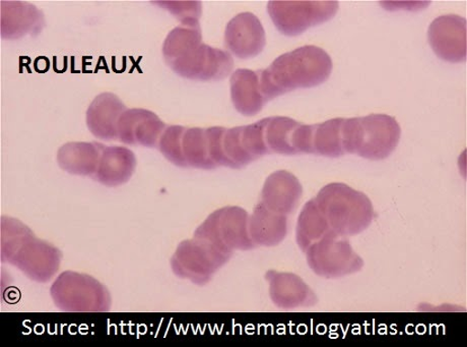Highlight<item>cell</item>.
Segmentation results:
<instances>
[{
    "instance_id": "6da1fadb",
    "label": "cell",
    "mask_w": 467,
    "mask_h": 347,
    "mask_svg": "<svg viewBox=\"0 0 467 347\" xmlns=\"http://www.w3.org/2000/svg\"><path fill=\"white\" fill-rule=\"evenodd\" d=\"M163 57L173 72L194 81H221L234 68L230 52L202 42L201 26H181L171 31Z\"/></svg>"
},
{
    "instance_id": "7a4b0ae2",
    "label": "cell",
    "mask_w": 467,
    "mask_h": 347,
    "mask_svg": "<svg viewBox=\"0 0 467 347\" xmlns=\"http://www.w3.org/2000/svg\"><path fill=\"white\" fill-rule=\"evenodd\" d=\"M332 59L320 47L306 46L278 57L271 66L259 70L260 87L266 101L297 90L317 87L331 75Z\"/></svg>"
},
{
    "instance_id": "3957f363",
    "label": "cell",
    "mask_w": 467,
    "mask_h": 347,
    "mask_svg": "<svg viewBox=\"0 0 467 347\" xmlns=\"http://www.w3.org/2000/svg\"><path fill=\"white\" fill-rule=\"evenodd\" d=\"M62 254L57 247L36 237L22 221L2 216V260L33 281H50L60 268Z\"/></svg>"
},
{
    "instance_id": "277c9868",
    "label": "cell",
    "mask_w": 467,
    "mask_h": 347,
    "mask_svg": "<svg viewBox=\"0 0 467 347\" xmlns=\"http://www.w3.org/2000/svg\"><path fill=\"white\" fill-rule=\"evenodd\" d=\"M316 199L332 231L340 237L363 233L372 224L374 209L367 195L343 183H332Z\"/></svg>"
},
{
    "instance_id": "5b68a950",
    "label": "cell",
    "mask_w": 467,
    "mask_h": 347,
    "mask_svg": "<svg viewBox=\"0 0 467 347\" xmlns=\"http://www.w3.org/2000/svg\"><path fill=\"white\" fill-rule=\"evenodd\" d=\"M341 133L346 154L382 160L398 147L401 129L389 115L374 113L364 118L345 119Z\"/></svg>"
},
{
    "instance_id": "8992f818",
    "label": "cell",
    "mask_w": 467,
    "mask_h": 347,
    "mask_svg": "<svg viewBox=\"0 0 467 347\" xmlns=\"http://www.w3.org/2000/svg\"><path fill=\"white\" fill-rule=\"evenodd\" d=\"M211 157L215 165L242 168L269 153L262 121L249 126L206 129Z\"/></svg>"
},
{
    "instance_id": "52a82bcc",
    "label": "cell",
    "mask_w": 467,
    "mask_h": 347,
    "mask_svg": "<svg viewBox=\"0 0 467 347\" xmlns=\"http://www.w3.org/2000/svg\"><path fill=\"white\" fill-rule=\"evenodd\" d=\"M50 296L60 310L67 313H104L111 307L109 290L85 273L66 271L57 276Z\"/></svg>"
},
{
    "instance_id": "ba28073f",
    "label": "cell",
    "mask_w": 467,
    "mask_h": 347,
    "mask_svg": "<svg viewBox=\"0 0 467 347\" xmlns=\"http://www.w3.org/2000/svg\"><path fill=\"white\" fill-rule=\"evenodd\" d=\"M194 237L206 240L224 252L249 251L256 247L249 233V215L236 206L212 213L195 230Z\"/></svg>"
},
{
    "instance_id": "9c48e42d",
    "label": "cell",
    "mask_w": 467,
    "mask_h": 347,
    "mask_svg": "<svg viewBox=\"0 0 467 347\" xmlns=\"http://www.w3.org/2000/svg\"><path fill=\"white\" fill-rule=\"evenodd\" d=\"M232 255L206 240L193 237L179 244L171 259V268L178 278L205 286Z\"/></svg>"
},
{
    "instance_id": "30bf717a",
    "label": "cell",
    "mask_w": 467,
    "mask_h": 347,
    "mask_svg": "<svg viewBox=\"0 0 467 347\" xmlns=\"http://www.w3.org/2000/svg\"><path fill=\"white\" fill-rule=\"evenodd\" d=\"M307 262L312 271L321 278L337 279L357 273L363 268L364 261L348 239L330 230L306 251Z\"/></svg>"
},
{
    "instance_id": "8fae6325",
    "label": "cell",
    "mask_w": 467,
    "mask_h": 347,
    "mask_svg": "<svg viewBox=\"0 0 467 347\" xmlns=\"http://www.w3.org/2000/svg\"><path fill=\"white\" fill-rule=\"evenodd\" d=\"M337 2H269L267 11L278 31L295 37L327 23L338 10Z\"/></svg>"
},
{
    "instance_id": "7c38bea8",
    "label": "cell",
    "mask_w": 467,
    "mask_h": 347,
    "mask_svg": "<svg viewBox=\"0 0 467 347\" xmlns=\"http://www.w3.org/2000/svg\"><path fill=\"white\" fill-rule=\"evenodd\" d=\"M429 42L436 56L449 62L466 59V20L456 15L437 17L429 28Z\"/></svg>"
},
{
    "instance_id": "4fadbf2b",
    "label": "cell",
    "mask_w": 467,
    "mask_h": 347,
    "mask_svg": "<svg viewBox=\"0 0 467 347\" xmlns=\"http://www.w3.org/2000/svg\"><path fill=\"white\" fill-rule=\"evenodd\" d=\"M265 31L258 17L242 13L228 23L224 31V46L241 59L254 58L265 47Z\"/></svg>"
},
{
    "instance_id": "5bb4252c",
    "label": "cell",
    "mask_w": 467,
    "mask_h": 347,
    "mask_svg": "<svg viewBox=\"0 0 467 347\" xmlns=\"http://www.w3.org/2000/svg\"><path fill=\"white\" fill-rule=\"evenodd\" d=\"M167 126L158 115L148 110H125L119 122V140L123 144L158 147L159 141Z\"/></svg>"
},
{
    "instance_id": "9a60e30c",
    "label": "cell",
    "mask_w": 467,
    "mask_h": 347,
    "mask_svg": "<svg viewBox=\"0 0 467 347\" xmlns=\"http://www.w3.org/2000/svg\"><path fill=\"white\" fill-rule=\"evenodd\" d=\"M302 195V184L297 177L289 172L278 171L267 177L260 203L268 210L289 216L297 209Z\"/></svg>"
},
{
    "instance_id": "2e32d148",
    "label": "cell",
    "mask_w": 467,
    "mask_h": 347,
    "mask_svg": "<svg viewBox=\"0 0 467 347\" xmlns=\"http://www.w3.org/2000/svg\"><path fill=\"white\" fill-rule=\"evenodd\" d=\"M269 296L274 304L285 310L316 305L317 298L298 275L289 272L268 271Z\"/></svg>"
},
{
    "instance_id": "e0dca14e",
    "label": "cell",
    "mask_w": 467,
    "mask_h": 347,
    "mask_svg": "<svg viewBox=\"0 0 467 347\" xmlns=\"http://www.w3.org/2000/svg\"><path fill=\"white\" fill-rule=\"evenodd\" d=\"M120 98L106 92L98 95L87 110V126L100 140H119V122L127 110Z\"/></svg>"
},
{
    "instance_id": "ac0fdd59",
    "label": "cell",
    "mask_w": 467,
    "mask_h": 347,
    "mask_svg": "<svg viewBox=\"0 0 467 347\" xmlns=\"http://www.w3.org/2000/svg\"><path fill=\"white\" fill-rule=\"evenodd\" d=\"M2 37L19 39L37 34L44 23L43 14L35 5L23 2H2Z\"/></svg>"
},
{
    "instance_id": "d6986e66",
    "label": "cell",
    "mask_w": 467,
    "mask_h": 347,
    "mask_svg": "<svg viewBox=\"0 0 467 347\" xmlns=\"http://www.w3.org/2000/svg\"><path fill=\"white\" fill-rule=\"evenodd\" d=\"M137 157L132 151L122 146H105L94 180L106 186L127 184L136 171Z\"/></svg>"
},
{
    "instance_id": "ffe728a7",
    "label": "cell",
    "mask_w": 467,
    "mask_h": 347,
    "mask_svg": "<svg viewBox=\"0 0 467 347\" xmlns=\"http://www.w3.org/2000/svg\"><path fill=\"white\" fill-rule=\"evenodd\" d=\"M104 147L99 142H69L58 150V165L69 174L94 179Z\"/></svg>"
},
{
    "instance_id": "44dd1931",
    "label": "cell",
    "mask_w": 467,
    "mask_h": 347,
    "mask_svg": "<svg viewBox=\"0 0 467 347\" xmlns=\"http://www.w3.org/2000/svg\"><path fill=\"white\" fill-rule=\"evenodd\" d=\"M231 100L235 109L245 117L262 111L267 103L260 87L259 70L239 68L231 77Z\"/></svg>"
},
{
    "instance_id": "7402d4cb",
    "label": "cell",
    "mask_w": 467,
    "mask_h": 347,
    "mask_svg": "<svg viewBox=\"0 0 467 347\" xmlns=\"http://www.w3.org/2000/svg\"><path fill=\"white\" fill-rule=\"evenodd\" d=\"M289 231V217L268 210L258 203L253 216H249V233L257 246L275 247L280 245Z\"/></svg>"
},
{
    "instance_id": "603a6c76",
    "label": "cell",
    "mask_w": 467,
    "mask_h": 347,
    "mask_svg": "<svg viewBox=\"0 0 467 347\" xmlns=\"http://www.w3.org/2000/svg\"><path fill=\"white\" fill-rule=\"evenodd\" d=\"M269 153L298 155L299 131L302 123L285 117L262 120Z\"/></svg>"
},
{
    "instance_id": "cb8c5ba5",
    "label": "cell",
    "mask_w": 467,
    "mask_h": 347,
    "mask_svg": "<svg viewBox=\"0 0 467 347\" xmlns=\"http://www.w3.org/2000/svg\"><path fill=\"white\" fill-rule=\"evenodd\" d=\"M331 230L328 222L316 199H312L303 207L296 229V239L301 250L305 253L313 245L327 236Z\"/></svg>"
},
{
    "instance_id": "d4e9b609",
    "label": "cell",
    "mask_w": 467,
    "mask_h": 347,
    "mask_svg": "<svg viewBox=\"0 0 467 347\" xmlns=\"http://www.w3.org/2000/svg\"><path fill=\"white\" fill-rule=\"evenodd\" d=\"M345 119H334L319 124H313L312 154L337 158L344 156L343 130Z\"/></svg>"
},
{
    "instance_id": "484cf974",
    "label": "cell",
    "mask_w": 467,
    "mask_h": 347,
    "mask_svg": "<svg viewBox=\"0 0 467 347\" xmlns=\"http://www.w3.org/2000/svg\"><path fill=\"white\" fill-rule=\"evenodd\" d=\"M182 147L185 167L199 169L217 167L211 157L210 140L206 129L185 128Z\"/></svg>"
},
{
    "instance_id": "4316f807",
    "label": "cell",
    "mask_w": 467,
    "mask_h": 347,
    "mask_svg": "<svg viewBox=\"0 0 467 347\" xmlns=\"http://www.w3.org/2000/svg\"><path fill=\"white\" fill-rule=\"evenodd\" d=\"M186 127L169 126L161 135L158 148L171 163L179 167H185L182 156V136Z\"/></svg>"
},
{
    "instance_id": "83f0119b",
    "label": "cell",
    "mask_w": 467,
    "mask_h": 347,
    "mask_svg": "<svg viewBox=\"0 0 467 347\" xmlns=\"http://www.w3.org/2000/svg\"><path fill=\"white\" fill-rule=\"evenodd\" d=\"M173 14L182 26H200L202 4L200 2H156Z\"/></svg>"
}]
</instances>
